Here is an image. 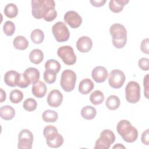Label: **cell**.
<instances>
[{"label": "cell", "mask_w": 149, "mask_h": 149, "mask_svg": "<svg viewBox=\"0 0 149 149\" xmlns=\"http://www.w3.org/2000/svg\"><path fill=\"white\" fill-rule=\"evenodd\" d=\"M115 136L113 132L109 129L103 130L100 137L96 140L94 149H109L111 144L114 143Z\"/></svg>", "instance_id": "cell-5"}, {"label": "cell", "mask_w": 149, "mask_h": 149, "mask_svg": "<svg viewBox=\"0 0 149 149\" xmlns=\"http://www.w3.org/2000/svg\"><path fill=\"white\" fill-rule=\"evenodd\" d=\"M53 0H32L31 13L37 19L43 18L47 22L53 21L57 16Z\"/></svg>", "instance_id": "cell-1"}, {"label": "cell", "mask_w": 149, "mask_h": 149, "mask_svg": "<svg viewBox=\"0 0 149 149\" xmlns=\"http://www.w3.org/2000/svg\"><path fill=\"white\" fill-rule=\"evenodd\" d=\"M113 148H125V147L122 144H116L113 147Z\"/></svg>", "instance_id": "cell-43"}, {"label": "cell", "mask_w": 149, "mask_h": 149, "mask_svg": "<svg viewBox=\"0 0 149 149\" xmlns=\"http://www.w3.org/2000/svg\"><path fill=\"white\" fill-rule=\"evenodd\" d=\"M144 87V95L146 98H148V74H147L144 78L143 80Z\"/></svg>", "instance_id": "cell-40"}, {"label": "cell", "mask_w": 149, "mask_h": 149, "mask_svg": "<svg viewBox=\"0 0 149 149\" xmlns=\"http://www.w3.org/2000/svg\"><path fill=\"white\" fill-rule=\"evenodd\" d=\"M1 102H2L6 100V93L3 90L2 88H1Z\"/></svg>", "instance_id": "cell-42"}, {"label": "cell", "mask_w": 149, "mask_h": 149, "mask_svg": "<svg viewBox=\"0 0 149 149\" xmlns=\"http://www.w3.org/2000/svg\"><path fill=\"white\" fill-rule=\"evenodd\" d=\"M149 39L148 38H146L144 40L141 42L140 45V49L141 51L146 54H149Z\"/></svg>", "instance_id": "cell-38"}, {"label": "cell", "mask_w": 149, "mask_h": 149, "mask_svg": "<svg viewBox=\"0 0 149 149\" xmlns=\"http://www.w3.org/2000/svg\"><path fill=\"white\" fill-rule=\"evenodd\" d=\"M42 118L45 122H55L58 118V115L56 112L53 110H45L42 115Z\"/></svg>", "instance_id": "cell-28"}, {"label": "cell", "mask_w": 149, "mask_h": 149, "mask_svg": "<svg viewBox=\"0 0 149 149\" xmlns=\"http://www.w3.org/2000/svg\"><path fill=\"white\" fill-rule=\"evenodd\" d=\"M129 2L128 0H111L109 3V9L114 13H119Z\"/></svg>", "instance_id": "cell-18"}, {"label": "cell", "mask_w": 149, "mask_h": 149, "mask_svg": "<svg viewBox=\"0 0 149 149\" xmlns=\"http://www.w3.org/2000/svg\"><path fill=\"white\" fill-rule=\"evenodd\" d=\"M94 84L90 79H83L79 83V91L81 94H87L94 88Z\"/></svg>", "instance_id": "cell-16"}, {"label": "cell", "mask_w": 149, "mask_h": 149, "mask_svg": "<svg viewBox=\"0 0 149 149\" xmlns=\"http://www.w3.org/2000/svg\"><path fill=\"white\" fill-rule=\"evenodd\" d=\"M120 100L116 95H111L109 96L105 102L106 107L110 110H115L120 106Z\"/></svg>", "instance_id": "cell-25"}, {"label": "cell", "mask_w": 149, "mask_h": 149, "mask_svg": "<svg viewBox=\"0 0 149 149\" xmlns=\"http://www.w3.org/2000/svg\"><path fill=\"white\" fill-rule=\"evenodd\" d=\"M90 3L93 6L95 7H101L104 5L106 2V0H100V1H90Z\"/></svg>", "instance_id": "cell-41"}, {"label": "cell", "mask_w": 149, "mask_h": 149, "mask_svg": "<svg viewBox=\"0 0 149 149\" xmlns=\"http://www.w3.org/2000/svg\"><path fill=\"white\" fill-rule=\"evenodd\" d=\"M116 130L123 140L127 143H133L138 137V131L127 120H120L116 126Z\"/></svg>", "instance_id": "cell-2"}, {"label": "cell", "mask_w": 149, "mask_h": 149, "mask_svg": "<svg viewBox=\"0 0 149 149\" xmlns=\"http://www.w3.org/2000/svg\"><path fill=\"white\" fill-rule=\"evenodd\" d=\"M33 142V135L28 129L22 130L18 135L17 147L20 149H31Z\"/></svg>", "instance_id": "cell-9"}, {"label": "cell", "mask_w": 149, "mask_h": 149, "mask_svg": "<svg viewBox=\"0 0 149 149\" xmlns=\"http://www.w3.org/2000/svg\"><path fill=\"white\" fill-rule=\"evenodd\" d=\"M18 72L15 70L8 71L4 75V81L5 84L10 87L16 86V78Z\"/></svg>", "instance_id": "cell-19"}, {"label": "cell", "mask_w": 149, "mask_h": 149, "mask_svg": "<svg viewBox=\"0 0 149 149\" xmlns=\"http://www.w3.org/2000/svg\"><path fill=\"white\" fill-rule=\"evenodd\" d=\"M90 100L93 105H100L104 100V95L101 91L95 90L90 94Z\"/></svg>", "instance_id": "cell-26"}, {"label": "cell", "mask_w": 149, "mask_h": 149, "mask_svg": "<svg viewBox=\"0 0 149 149\" xmlns=\"http://www.w3.org/2000/svg\"><path fill=\"white\" fill-rule=\"evenodd\" d=\"M56 74L53 71L45 70L44 72V80L48 84H52L56 80Z\"/></svg>", "instance_id": "cell-36"}, {"label": "cell", "mask_w": 149, "mask_h": 149, "mask_svg": "<svg viewBox=\"0 0 149 149\" xmlns=\"http://www.w3.org/2000/svg\"><path fill=\"white\" fill-rule=\"evenodd\" d=\"M44 59V54L40 49H33L29 54V59L34 64L38 65Z\"/></svg>", "instance_id": "cell-22"}, {"label": "cell", "mask_w": 149, "mask_h": 149, "mask_svg": "<svg viewBox=\"0 0 149 149\" xmlns=\"http://www.w3.org/2000/svg\"><path fill=\"white\" fill-rule=\"evenodd\" d=\"M52 34L58 42H63L67 41L70 37V33L65 23L58 22L52 27Z\"/></svg>", "instance_id": "cell-7"}, {"label": "cell", "mask_w": 149, "mask_h": 149, "mask_svg": "<svg viewBox=\"0 0 149 149\" xmlns=\"http://www.w3.org/2000/svg\"><path fill=\"white\" fill-rule=\"evenodd\" d=\"M3 31L7 36H12L15 31V25L11 21H6L3 26Z\"/></svg>", "instance_id": "cell-35"}, {"label": "cell", "mask_w": 149, "mask_h": 149, "mask_svg": "<svg viewBox=\"0 0 149 149\" xmlns=\"http://www.w3.org/2000/svg\"><path fill=\"white\" fill-rule=\"evenodd\" d=\"M30 38L33 43L39 44L44 41V34L40 29H34L31 33Z\"/></svg>", "instance_id": "cell-29"}, {"label": "cell", "mask_w": 149, "mask_h": 149, "mask_svg": "<svg viewBox=\"0 0 149 149\" xmlns=\"http://www.w3.org/2000/svg\"><path fill=\"white\" fill-rule=\"evenodd\" d=\"M31 91L36 97L41 98L45 95L47 91V88L44 82L42 81H38L33 84Z\"/></svg>", "instance_id": "cell-15"}, {"label": "cell", "mask_w": 149, "mask_h": 149, "mask_svg": "<svg viewBox=\"0 0 149 149\" xmlns=\"http://www.w3.org/2000/svg\"><path fill=\"white\" fill-rule=\"evenodd\" d=\"M30 84V80L24 73H18L16 78V85L19 87L24 88L27 87Z\"/></svg>", "instance_id": "cell-31"}, {"label": "cell", "mask_w": 149, "mask_h": 149, "mask_svg": "<svg viewBox=\"0 0 149 149\" xmlns=\"http://www.w3.org/2000/svg\"><path fill=\"white\" fill-rule=\"evenodd\" d=\"M93 46L91 39L87 36H82L80 37L76 42V47L79 51L82 53L89 52Z\"/></svg>", "instance_id": "cell-14"}, {"label": "cell", "mask_w": 149, "mask_h": 149, "mask_svg": "<svg viewBox=\"0 0 149 149\" xmlns=\"http://www.w3.org/2000/svg\"><path fill=\"white\" fill-rule=\"evenodd\" d=\"M124 73L119 69H113L109 73L108 83L113 88H119L122 87L125 81Z\"/></svg>", "instance_id": "cell-10"}, {"label": "cell", "mask_w": 149, "mask_h": 149, "mask_svg": "<svg viewBox=\"0 0 149 149\" xmlns=\"http://www.w3.org/2000/svg\"><path fill=\"white\" fill-rule=\"evenodd\" d=\"M24 73L27 75L30 80L31 84H33L37 81H39L40 74L37 69L34 68H28L25 70Z\"/></svg>", "instance_id": "cell-24"}, {"label": "cell", "mask_w": 149, "mask_h": 149, "mask_svg": "<svg viewBox=\"0 0 149 149\" xmlns=\"http://www.w3.org/2000/svg\"><path fill=\"white\" fill-rule=\"evenodd\" d=\"M64 21L72 29L78 28L82 23L81 17L75 11H68L64 15Z\"/></svg>", "instance_id": "cell-11"}, {"label": "cell", "mask_w": 149, "mask_h": 149, "mask_svg": "<svg viewBox=\"0 0 149 149\" xmlns=\"http://www.w3.org/2000/svg\"><path fill=\"white\" fill-rule=\"evenodd\" d=\"M141 140L144 144L146 146L149 145V129H148L146 130L142 133Z\"/></svg>", "instance_id": "cell-39"}, {"label": "cell", "mask_w": 149, "mask_h": 149, "mask_svg": "<svg viewBox=\"0 0 149 149\" xmlns=\"http://www.w3.org/2000/svg\"><path fill=\"white\" fill-rule=\"evenodd\" d=\"M125 97L127 102L131 104L137 103L140 99V87L134 81H129L125 87Z\"/></svg>", "instance_id": "cell-6"}, {"label": "cell", "mask_w": 149, "mask_h": 149, "mask_svg": "<svg viewBox=\"0 0 149 149\" xmlns=\"http://www.w3.org/2000/svg\"><path fill=\"white\" fill-rule=\"evenodd\" d=\"M76 74L70 69L62 72L61 77L60 84L62 89L66 92H70L74 90L76 81Z\"/></svg>", "instance_id": "cell-4"}, {"label": "cell", "mask_w": 149, "mask_h": 149, "mask_svg": "<svg viewBox=\"0 0 149 149\" xmlns=\"http://www.w3.org/2000/svg\"><path fill=\"white\" fill-rule=\"evenodd\" d=\"M15 111L13 107L10 105L2 106L0 109V116L2 119L9 120L14 118Z\"/></svg>", "instance_id": "cell-17"}, {"label": "cell", "mask_w": 149, "mask_h": 149, "mask_svg": "<svg viewBox=\"0 0 149 149\" xmlns=\"http://www.w3.org/2000/svg\"><path fill=\"white\" fill-rule=\"evenodd\" d=\"M139 67L144 71H147L149 69V59L147 58H142L139 60Z\"/></svg>", "instance_id": "cell-37"}, {"label": "cell", "mask_w": 149, "mask_h": 149, "mask_svg": "<svg viewBox=\"0 0 149 149\" xmlns=\"http://www.w3.org/2000/svg\"><path fill=\"white\" fill-rule=\"evenodd\" d=\"M63 95L58 90H52L47 97L48 104L54 108H57L61 105L63 101Z\"/></svg>", "instance_id": "cell-12"}, {"label": "cell", "mask_w": 149, "mask_h": 149, "mask_svg": "<svg viewBox=\"0 0 149 149\" xmlns=\"http://www.w3.org/2000/svg\"><path fill=\"white\" fill-rule=\"evenodd\" d=\"M13 45L17 49L24 50L29 46V41L25 37L23 36H17L13 40Z\"/></svg>", "instance_id": "cell-20"}, {"label": "cell", "mask_w": 149, "mask_h": 149, "mask_svg": "<svg viewBox=\"0 0 149 149\" xmlns=\"http://www.w3.org/2000/svg\"><path fill=\"white\" fill-rule=\"evenodd\" d=\"M58 134V129L56 127L52 125H48L45 126L43 130V134L46 139V141L54 139L57 136Z\"/></svg>", "instance_id": "cell-21"}, {"label": "cell", "mask_w": 149, "mask_h": 149, "mask_svg": "<svg viewBox=\"0 0 149 149\" xmlns=\"http://www.w3.org/2000/svg\"><path fill=\"white\" fill-rule=\"evenodd\" d=\"M4 13L5 16L9 18L15 17L18 13V9L17 6L13 3L7 4L4 8Z\"/></svg>", "instance_id": "cell-27"}, {"label": "cell", "mask_w": 149, "mask_h": 149, "mask_svg": "<svg viewBox=\"0 0 149 149\" xmlns=\"http://www.w3.org/2000/svg\"><path fill=\"white\" fill-rule=\"evenodd\" d=\"M97 114L95 108L91 105H87L82 108L81 110V116L87 120H91L94 119Z\"/></svg>", "instance_id": "cell-23"}, {"label": "cell", "mask_w": 149, "mask_h": 149, "mask_svg": "<svg viewBox=\"0 0 149 149\" xmlns=\"http://www.w3.org/2000/svg\"><path fill=\"white\" fill-rule=\"evenodd\" d=\"M109 33L112 37L113 46L118 49L125 47L127 42V30L125 26L119 23L111 26Z\"/></svg>", "instance_id": "cell-3"}, {"label": "cell", "mask_w": 149, "mask_h": 149, "mask_svg": "<svg viewBox=\"0 0 149 149\" xmlns=\"http://www.w3.org/2000/svg\"><path fill=\"white\" fill-rule=\"evenodd\" d=\"M61 66L59 62L55 59H51L46 61L45 63V70H51L56 73H58L61 70Z\"/></svg>", "instance_id": "cell-30"}, {"label": "cell", "mask_w": 149, "mask_h": 149, "mask_svg": "<svg viewBox=\"0 0 149 149\" xmlns=\"http://www.w3.org/2000/svg\"><path fill=\"white\" fill-rule=\"evenodd\" d=\"M37 106V102L35 99L32 98H29L25 100L23 104V108L27 111H34Z\"/></svg>", "instance_id": "cell-33"}, {"label": "cell", "mask_w": 149, "mask_h": 149, "mask_svg": "<svg viewBox=\"0 0 149 149\" xmlns=\"http://www.w3.org/2000/svg\"><path fill=\"white\" fill-rule=\"evenodd\" d=\"M23 93L19 90L15 89L11 91L9 95V100L13 104H18L22 101Z\"/></svg>", "instance_id": "cell-32"}, {"label": "cell", "mask_w": 149, "mask_h": 149, "mask_svg": "<svg viewBox=\"0 0 149 149\" xmlns=\"http://www.w3.org/2000/svg\"><path fill=\"white\" fill-rule=\"evenodd\" d=\"M58 56L67 65H73L76 62V56L73 48L69 45L59 47L57 51Z\"/></svg>", "instance_id": "cell-8"}, {"label": "cell", "mask_w": 149, "mask_h": 149, "mask_svg": "<svg viewBox=\"0 0 149 149\" xmlns=\"http://www.w3.org/2000/svg\"><path fill=\"white\" fill-rule=\"evenodd\" d=\"M108 76L107 69L101 66H98L94 68L91 72V77L93 80L98 83H102L106 80Z\"/></svg>", "instance_id": "cell-13"}, {"label": "cell", "mask_w": 149, "mask_h": 149, "mask_svg": "<svg viewBox=\"0 0 149 149\" xmlns=\"http://www.w3.org/2000/svg\"><path fill=\"white\" fill-rule=\"evenodd\" d=\"M63 141L64 139L63 136L61 134L58 133L57 136L54 139L46 142L48 146L51 148H58L63 144Z\"/></svg>", "instance_id": "cell-34"}]
</instances>
